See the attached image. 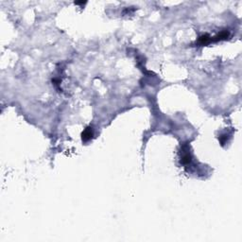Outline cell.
<instances>
[{"instance_id": "5", "label": "cell", "mask_w": 242, "mask_h": 242, "mask_svg": "<svg viewBox=\"0 0 242 242\" xmlns=\"http://www.w3.org/2000/svg\"><path fill=\"white\" fill-rule=\"evenodd\" d=\"M76 5H80V4H85V2H75Z\"/></svg>"}, {"instance_id": "3", "label": "cell", "mask_w": 242, "mask_h": 242, "mask_svg": "<svg viewBox=\"0 0 242 242\" xmlns=\"http://www.w3.org/2000/svg\"><path fill=\"white\" fill-rule=\"evenodd\" d=\"M211 42V37L209 36V35L205 34V35H203V36H200L198 40V44H201V46H204V44H207Z\"/></svg>"}, {"instance_id": "1", "label": "cell", "mask_w": 242, "mask_h": 242, "mask_svg": "<svg viewBox=\"0 0 242 242\" xmlns=\"http://www.w3.org/2000/svg\"><path fill=\"white\" fill-rule=\"evenodd\" d=\"M229 35H230V33L228 30L221 31V32L218 35H217V36L211 38V42H218V41H221V40H226L228 37H229Z\"/></svg>"}, {"instance_id": "2", "label": "cell", "mask_w": 242, "mask_h": 242, "mask_svg": "<svg viewBox=\"0 0 242 242\" xmlns=\"http://www.w3.org/2000/svg\"><path fill=\"white\" fill-rule=\"evenodd\" d=\"M82 140L83 141H88L89 139H91L92 136H93V130L91 127H88L86 128L83 131L82 134Z\"/></svg>"}, {"instance_id": "4", "label": "cell", "mask_w": 242, "mask_h": 242, "mask_svg": "<svg viewBox=\"0 0 242 242\" xmlns=\"http://www.w3.org/2000/svg\"><path fill=\"white\" fill-rule=\"evenodd\" d=\"M190 162H191V155H190V153L186 152V153H185V154L183 155L182 160H181V163L183 164V165H188Z\"/></svg>"}]
</instances>
